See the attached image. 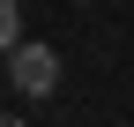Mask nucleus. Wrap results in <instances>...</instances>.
Returning a JSON list of instances; mask_svg holds the SVG:
<instances>
[{
	"label": "nucleus",
	"instance_id": "f257e3e1",
	"mask_svg": "<svg viewBox=\"0 0 134 127\" xmlns=\"http://www.w3.org/2000/svg\"><path fill=\"white\" fill-rule=\"evenodd\" d=\"M8 82L23 90V97H52L60 90V52L37 45V38H15L8 45Z\"/></svg>",
	"mask_w": 134,
	"mask_h": 127
},
{
	"label": "nucleus",
	"instance_id": "f03ea898",
	"mask_svg": "<svg viewBox=\"0 0 134 127\" xmlns=\"http://www.w3.org/2000/svg\"><path fill=\"white\" fill-rule=\"evenodd\" d=\"M15 38H23V8H15V0H0V52H8Z\"/></svg>",
	"mask_w": 134,
	"mask_h": 127
}]
</instances>
